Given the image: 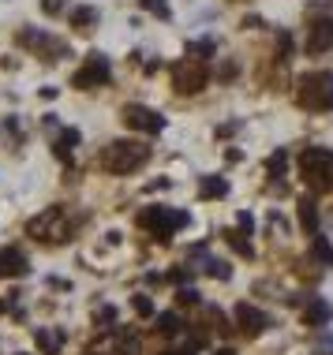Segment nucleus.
<instances>
[{
    "label": "nucleus",
    "instance_id": "c85d7f7f",
    "mask_svg": "<svg viewBox=\"0 0 333 355\" xmlns=\"http://www.w3.org/2000/svg\"><path fill=\"white\" fill-rule=\"evenodd\" d=\"M251 225H255V220H251V214H236V228H240L244 236H251Z\"/></svg>",
    "mask_w": 333,
    "mask_h": 355
},
{
    "label": "nucleus",
    "instance_id": "f8f14e48",
    "mask_svg": "<svg viewBox=\"0 0 333 355\" xmlns=\"http://www.w3.org/2000/svg\"><path fill=\"white\" fill-rule=\"evenodd\" d=\"M34 340H37V348H42L45 355H60V348H64V329H37Z\"/></svg>",
    "mask_w": 333,
    "mask_h": 355
},
{
    "label": "nucleus",
    "instance_id": "f3484780",
    "mask_svg": "<svg viewBox=\"0 0 333 355\" xmlns=\"http://www.w3.org/2000/svg\"><path fill=\"white\" fill-rule=\"evenodd\" d=\"M75 146H79V131L68 128V131H60V139H56V146H53V150H56V157L64 161V157H71V150H75Z\"/></svg>",
    "mask_w": 333,
    "mask_h": 355
},
{
    "label": "nucleus",
    "instance_id": "ddd939ff",
    "mask_svg": "<svg viewBox=\"0 0 333 355\" xmlns=\"http://www.w3.org/2000/svg\"><path fill=\"white\" fill-rule=\"evenodd\" d=\"M330 303H322V300H311L307 306H303V322L311 325V329H318V325H326L330 322Z\"/></svg>",
    "mask_w": 333,
    "mask_h": 355
},
{
    "label": "nucleus",
    "instance_id": "7ed1b4c3",
    "mask_svg": "<svg viewBox=\"0 0 333 355\" xmlns=\"http://www.w3.org/2000/svg\"><path fill=\"white\" fill-rule=\"evenodd\" d=\"M296 101L311 112L333 109V71H307L296 86Z\"/></svg>",
    "mask_w": 333,
    "mask_h": 355
},
{
    "label": "nucleus",
    "instance_id": "393cba45",
    "mask_svg": "<svg viewBox=\"0 0 333 355\" xmlns=\"http://www.w3.org/2000/svg\"><path fill=\"white\" fill-rule=\"evenodd\" d=\"M142 8H146V12H154V15H161V19H169L173 12H169V0H139Z\"/></svg>",
    "mask_w": 333,
    "mask_h": 355
},
{
    "label": "nucleus",
    "instance_id": "5701e85b",
    "mask_svg": "<svg viewBox=\"0 0 333 355\" xmlns=\"http://www.w3.org/2000/svg\"><path fill=\"white\" fill-rule=\"evenodd\" d=\"M206 273L217 277V281H228V277H232V270H228V262H221V258H210V262H206Z\"/></svg>",
    "mask_w": 333,
    "mask_h": 355
},
{
    "label": "nucleus",
    "instance_id": "9d476101",
    "mask_svg": "<svg viewBox=\"0 0 333 355\" xmlns=\"http://www.w3.org/2000/svg\"><path fill=\"white\" fill-rule=\"evenodd\" d=\"M236 325H240L244 337H262L270 318H266L259 306H251V303H236Z\"/></svg>",
    "mask_w": 333,
    "mask_h": 355
},
{
    "label": "nucleus",
    "instance_id": "c756f323",
    "mask_svg": "<svg viewBox=\"0 0 333 355\" xmlns=\"http://www.w3.org/2000/svg\"><path fill=\"white\" fill-rule=\"evenodd\" d=\"M198 344H203V340H195V344H184V348H173V352H161V355H195V348H198Z\"/></svg>",
    "mask_w": 333,
    "mask_h": 355
},
{
    "label": "nucleus",
    "instance_id": "4468645a",
    "mask_svg": "<svg viewBox=\"0 0 333 355\" xmlns=\"http://www.w3.org/2000/svg\"><path fill=\"white\" fill-rule=\"evenodd\" d=\"M300 225H303V232H311V236L318 232V206H315V198H300Z\"/></svg>",
    "mask_w": 333,
    "mask_h": 355
},
{
    "label": "nucleus",
    "instance_id": "4be33fe9",
    "mask_svg": "<svg viewBox=\"0 0 333 355\" xmlns=\"http://www.w3.org/2000/svg\"><path fill=\"white\" fill-rule=\"evenodd\" d=\"M217 45L210 42V37H203V42H187V56H198V60H206V56H214Z\"/></svg>",
    "mask_w": 333,
    "mask_h": 355
},
{
    "label": "nucleus",
    "instance_id": "f03ea898",
    "mask_svg": "<svg viewBox=\"0 0 333 355\" xmlns=\"http://www.w3.org/2000/svg\"><path fill=\"white\" fill-rule=\"evenodd\" d=\"M300 176L311 191H333V150L307 146L300 153Z\"/></svg>",
    "mask_w": 333,
    "mask_h": 355
},
{
    "label": "nucleus",
    "instance_id": "f257e3e1",
    "mask_svg": "<svg viewBox=\"0 0 333 355\" xmlns=\"http://www.w3.org/2000/svg\"><path fill=\"white\" fill-rule=\"evenodd\" d=\"M146 161H150V146L131 142V139H117L101 150V168L112 172V176H128V172L142 168Z\"/></svg>",
    "mask_w": 333,
    "mask_h": 355
},
{
    "label": "nucleus",
    "instance_id": "2f4dec72",
    "mask_svg": "<svg viewBox=\"0 0 333 355\" xmlns=\"http://www.w3.org/2000/svg\"><path fill=\"white\" fill-rule=\"evenodd\" d=\"M19 355H26V352H19Z\"/></svg>",
    "mask_w": 333,
    "mask_h": 355
},
{
    "label": "nucleus",
    "instance_id": "1a4fd4ad",
    "mask_svg": "<svg viewBox=\"0 0 333 355\" xmlns=\"http://www.w3.org/2000/svg\"><path fill=\"white\" fill-rule=\"evenodd\" d=\"M307 53H330L333 49V19L330 15H318L307 23Z\"/></svg>",
    "mask_w": 333,
    "mask_h": 355
},
{
    "label": "nucleus",
    "instance_id": "b1692460",
    "mask_svg": "<svg viewBox=\"0 0 333 355\" xmlns=\"http://www.w3.org/2000/svg\"><path fill=\"white\" fill-rule=\"evenodd\" d=\"M131 306H135L139 318H150V314H154V300H150V295H135V300H131Z\"/></svg>",
    "mask_w": 333,
    "mask_h": 355
},
{
    "label": "nucleus",
    "instance_id": "2eb2a0df",
    "mask_svg": "<svg viewBox=\"0 0 333 355\" xmlns=\"http://www.w3.org/2000/svg\"><path fill=\"white\" fill-rule=\"evenodd\" d=\"M198 195H203V198H225L228 195V180L225 176H203Z\"/></svg>",
    "mask_w": 333,
    "mask_h": 355
},
{
    "label": "nucleus",
    "instance_id": "cd10ccee",
    "mask_svg": "<svg viewBox=\"0 0 333 355\" xmlns=\"http://www.w3.org/2000/svg\"><path fill=\"white\" fill-rule=\"evenodd\" d=\"M176 303L195 306V303H198V292H195V288H180V292H176Z\"/></svg>",
    "mask_w": 333,
    "mask_h": 355
},
{
    "label": "nucleus",
    "instance_id": "20e7f679",
    "mask_svg": "<svg viewBox=\"0 0 333 355\" xmlns=\"http://www.w3.org/2000/svg\"><path fill=\"white\" fill-rule=\"evenodd\" d=\"M139 225L146 228V232L154 236V239L169 243L176 228H184V225H187V214H184V209H169V206H150V209H142Z\"/></svg>",
    "mask_w": 333,
    "mask_h": 355
},
{
    "label": "nucleus",
    "instance_id": "423d86ee",
    "mask_svg": "<svg viewBox=\"0 0 333 355\" xmlns=\"http://www.w3.org/2000/svg\"><path fill=\"white\" fill-rule=\"evenodd\" d=\"M210 83V71H206L203 60H180L173 64V90L176 94H198Z\"/></svg>",
    "mask_w": 333,
    "mask_h": 355
},
{
    "label": "nucleus",
    "instance_id": "a878e982",
    "mask_svg": "<svg viewBox=\"0 0 333 355\" xmlns=\"http://www.w3.org/2000/svg\"><path fill=\"white\" fill-rule=\"evenodd\" d=\"M117 355H139V340H135V337H120Z\"/></svg>",
    "mask_w": 333,
    "mask_h": 355
},
{
    "label": "nucleus",
    "instance_id": "7c9ffc66",
    "mask_svg": "<svg viewBox=\"0 0 333 355\" xmlns=\"http://www.w3.org/2000/svg\"><path fill=\"white\" fill-rule=\"evenodd\" d=\"M217 355H236V352H228V348H221V352H217Z\"/></svg>",
    "mask_w": 333,
    "mask_h": 355
},
{
    "label": "nucleus",
    "instance_id": "412c9836",
    "mask_svg": "<svg viewBox=\"0 0 333 355\" xmlns=\"http://www.w3.org/2000/svg\"><path fill=\"white\" fill-rule=\"evenodd\" d=\"M284 168H289V153H284V150H278V153H270V157H266V172H270L273 180L284 176Z\"/></svg>",
    "mask_w": 333,
    "mask_h": 355
},
{
    "label": "nucleus",
    "instance_id": "bb28decb",
    "mask_svg": "<svg viewBox=\"0 0 333 355\" xmlns=\"http://www.w3.org/2000/svg\"><path fill=\"white\" fill-rule=\"evenodd\" d=\"M64 8H68V0H42V12L45 15H60Z\"/></svg>",
    "mask_w": 333,
    "mask_h": 355
},
{
    "label": "nucleus",
    "instance_id": "aec40b11",
    "mask_svg": "<svg viewBox=\"0 0 333 355\" xmlns=\"http://www.w3.org/2000/svg\"><path fill=\"white\" fill-rule=\"evenodd\" d=\"M154 329L161 333V337H173V333L180 329V318L173 311H165V314H157V318H154Z\"/></svg>",
    "mask_w": 333,
    "mask_h": 355
},
{
    "label": "nucleus",
    "instance_id": "0eeeda50",
    "mask_svg": "<svg viewBox=\"0 0 333 355\" xmlns=\"http://www.w3.org/2000/svg\"><path fill=\"white\" fill-rule=\"evenodd\" d=\"M109 75H112L109 56L90 53V56H87V64H83V68L71 75V86H75V90H94V86H105V83H109Z\"/></svg>",
    "mask_w": 333,
    "mask_h": 355
},
{
    "label": "nucleus",
    "instance_id": "6e6552de",
    "mask_svg": "<svg viewBox=\"0 0 333 355\" xmlns=\"http://www.w3.org/2000/svg\"><path fill=\"white\" fill-rule=\"evenodd\" d=\"M120 120H123V128L142 131V135H161V131H165V116L154 109H146V105H123Z\"/></svg>",
    "mask_w": 333,
    "mask_h": 355
},
{
    "label": "nucleus",
    "instance_id": "6ab92c4d",
    "mask_svg": "<svg viewBox=\"0 0 333 355\" xmlns=\"http://www.w3.org/2000/svg\"><path fill=\"white\" fill-rule=\"evenodd\" d=\"M225 239H228V247H232L236 254H247V258H251V239H247V236L240 232V228H228Z\"/></svg>",
    "mask_w": 333,
    "mask_h": 355
},
{
    "label": "nucleus",
    "instance_id": "a211bd4d",
    "mask_svg": "<svg viewBox=\"0 0 333 355\" xmlns=\"http://www.w3.org/2000/svg\"><path fill=\"white\" fill-rule=\"evenodd\" d=\"M311 251H315V258H318L322 266H333V243H330L326 236L315 232V239H311Z\"/></svg>",
    "mask_w": 333,
    "mask_h": 355
},
{
    "label": "nucleus",
    "instance_id": "39448f33",
    "mask_svg": "<svg viewBox=\"0 0 333 355\" xmlns=\"http://www.w3.org/2000/svg\"><path fill=\"white\" fill-rule=\"evenodd\" d=\"M26 232L34 239H42V243H64V239L71 236V220L60 206H49L45 214H37L31 225H26Z\"/></svg>",
    "mask_w": 333,
    "mask_h": 355
},
{
    "label": "nucleus",
    "instance_id": "9b49d317",
    "mask_svg": "<svg viewBox=\"0 0 333 355\" xmlns=\"http://www.w3.org/2000/svg\"><path fill=\"white\" fill-rule=\"evenodd\" d=\"M26 258H23V251H15V247H4L0 251V281H8V277H26Z\"/></svg>",
    "mask_w": 333,
    "mask_h": 355
},
{
    "label": "nucleus",
    "instance_id": "dca6fc26",
    "mask_svg": "<svg viewBox=\"0 0 333 355\" xmlns=\"http://www.w3.org/2000/svg\"><path fill=\"white\" fill-rule=\"evenodd\" d=\"M98 23V8H90V4H79L71 12V26H79V31H90V26Z\"/></svg>",
    "mask_w": 333,
    "mask_h": 355
}]
</instances>
